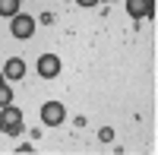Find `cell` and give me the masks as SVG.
I'll return each mask as SVG.
<instances>
[{
	"mask_svg": "<svg viewBox=\"0 0 158 155\" xmlns=\"http://www.w3.org/2000/svg\"><path fill=\"white\" fill-rule=\"evenodd\" d=\"M0 130H3L6 136H19L22 133V111L13 108V105L0 108Z\"/></svg>",
	"mask_w": 158,
	"mask_h": 155,
	"instance_id": "cell-1",
	"label": "cell"
},
{
	"mask_svg": "<svg viewBox=\"0 0 158 155\" xmlns=\"http://www.w3.org/2000/svg\"><path fill=\"white\" fill-rule=\"evenodd\" d=\"M10 32H13V38L25 41V38L35 35V19L29 16V13H16V16H13V22H10Z\"/></svg>",
	"mask_w": 158,
	"mask_h": 155,
	"instance_id": "cell-2",
	"label": "cell"
},
{
	"mask_svg": "<svg viewBox=\"0 0 158 155\" xmlns=\"http://www.w3.org/2000/svg\"><path fill=\"white\" fill-rule=\"evenodd\" d=\"M63 117H67V111H63L60 101H44L41 105V124L44 127H60Z\"/></svg>",
	"mask_w": 158,
	"mask_h": 155,
	"instance_id": "cell-3",
	"label": "cell"
},
{
	"mask_svg": "<svg viewBox=\"0 0 158 155\" xmlns=\"http://www.w3.org/2000/svg\"><path fill=\"white\" fill-rule=\"evenodd\" d=\"M130 19H155V0H127Z\"/></svg>",
	"mask_w": 158,
	"mask_h": 155,
	"instance_id": "cell-4",
	"label": "cell"
},
{
	"mask_svg": "<svg viewBox=\"0 0 158 155\" xmlns=\"http://www.w3.org/2000/svg\"><path fill=\"white\" fill-rule=\"evenodd\" d=\"M60 73V57L57 54H41L38 57V76L41 79H54Z\"/></svg>",
	"mask_w": 158,
	"mask_h": 155,
	"instance_id": "cell-5",
	"label": "cell"
},
{
	"mask_svg": "<svg viewBox=\"0 0 158 155\" xmlns=\"http://www.w3.org/2000/svg\"><path fill=\"white\" fill-rule=\"evenodd\" d=\"M22 76H25L22 57H10V60L3 63V79H22Z\"/></svg>",
	"mask_w": 158,
	"mask_h": 155,
	"instance_id": "cell-6",
	"label": "cell"
},
{
	"mask_svg": "<svg viewBox=\"0 0 158 155\" xmlns=\"http://www.w3.org/2000/svg\"><path fill=\"white\" fill-rule=\"evenodd\" d=\"M19 13V0H0V16H16Z\"/></svg>",
	"mask_w": 158,
	"mask_h": 155,
	"instance_id": "cell-7",
	"label": "cell"
},
{
	"mask_svg": "<svg viewBox=\"0 0 158 155\" xmlns=\"http://www.w3.org/2000/svg\"><path fill=\"white\" fill-rule=\"evenodd\" d=\"M10 101H13V89H10L6 82H0V108H6Z\"/></svg>",
	"mask_w": 158,
	"mask_h": 155,
	"instance_id": "cell-8",
	"label": "cell"
},
{
	"mask_svg": "<svg viewBox=\"0 0 158 155\" xmlns=\"http://www.w3.org/2000/svg\"><path fill=\"white\" fill-rule=\"evenodd\" d=\"M98 139H101V143H111V139H114V130H111V127H101V130H98Z\"/></svg>",
	"mask_w": 158,
	"mask_h": 155,
	"instance_id": "cell-9",
	"label": "cell"
},
{
	"mask_svg": "<svg viewBox=\"0 0 158 155\" xmlns=\"http://www.w3.org/2000/svg\"><path fill=\"white\" fill-rule=\"evenodd\" d=\"M76 3H79V6H95L98 0H76Z\"/></svg>",
	"mask_w": 158,
	"mask_h": 155,
	"instance_id": "cell-10",
	"label": "cell"
},
{
	"mask_svg": "<svg viewBox=\"0 0 158 155\" xmlns=\"http://www.w3.org/2000/svg\"><path fill=\"white\" fill-rule=\"evenodd\" d=\"M0 82H3V70H0Z\"/></svg>",
	"mask_w": 158,
	"mask_h": 155,
	"instance_id": "cell-11",
	"label": "cell"
},
{
	"mask_svg": "<svg viewBox=\"0 0 158 155\" xmlns=\"http://www.w3.org/2000/svg\"><path fill=\"white\" fill-rule=\"evenodd\" d=\"M19 3H25V0H19Z\"/></svg>",
	"mask_w": 158,
	"mask_h": 155,
	"instance_id": "cell-12",
	"label": "cell"
},
{
	"mask_svg": "<svg viewBox=\"0 0 158 155\" xmlns=\"http://www.w3.org/2000/svg\"><path fill=\"white\" fill-rule=\"evenodd\" d=\"M98 3H101V0H98Z\"/></svg>",
	"mask_w": 158,
	"mask_h": 155,
	"instance_id": "cell-13",
	"label": "cell"
}]
</instances>
